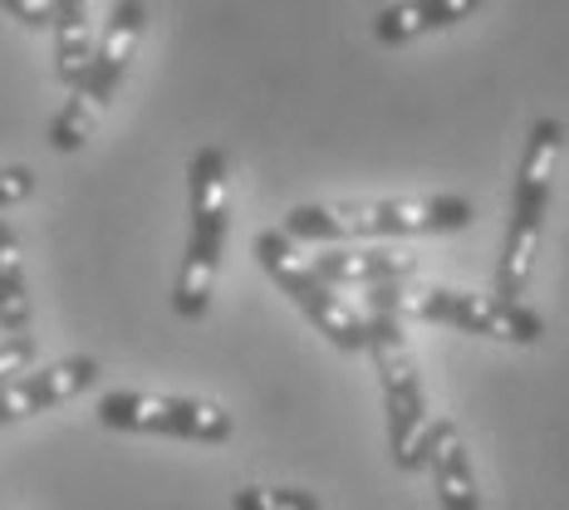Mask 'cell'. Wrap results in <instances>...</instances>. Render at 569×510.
<instances>
[{"mask_svg": "<svg viewBox=\"0 0 569 510\" xmlns=\"http://www.w3.org/2000/svg\"><path fill=\"white\" fill-rule=\"evenodd\" d=\"M251 256L260 260V270H266V276L276 280L295 304H300V314L310 319V324H315L329 343H335V349H343V353H369V314L349 310V304L339 300L335 284L319 280L315 270L290 251L284 231H256Z\"/></svg>", "mask_w": 569, "mask_h": 510, "instance_id": "8992f818", "label": "cell"}, {"mask_svg": "<svg viewBox=\"0 0 569 510\" xmlns=\"http://www.w3.org/2000/svg\"><path fill=\"white\" fill-rule=\"evenodd\" d=\"M369 353L378 363V383H383V412H388V452L402 471H418L422 457V432H427V393L418 359L408 353L402 334V310H398V284H378L369 294Z\"/></svg>", "mask_w": 569, "mask_h": 510, "instance_id": "3957f363", "label": "cell"}, {"mask_svg": "<svg viewBox=\"0 0 569 510\" xmlns=\"http://www.w3.org/2000/svg\"><path fill=\"white\" fill-rule=\"evenodd\" d=\"M560 152H565V123L560 118H536L516 168L511 227H506V246L501 260H496V300H520L530 284V260H536V241L545 227V211H550Z\"/></svg>", "mask_w": 569, "mask_h": 510, "instance_id": "277c9868", "label": "cell"}, {"mask_svg": "<svg viewBox=\"0 0 569 510\" xmlns=\"http://www.w3.org/2000/svg\"><path fill=\"white\" fill-rule=\"evenodd\" d=\"M50 30H54V79L64 89H74L93 59L89 0H50Z\"/></svg>", "mask_w": 569, "mask_h": 510, "instance_id": "4fadbf2b", "label": "cell"}, {"mask_svg": "<svg viewBox=\"0 0 569 510\" xmlns=\"http://www.w3.org/2000/svg\"><path fill=\"white\" fill-rule=\"evenodd\" d=\"M34 353H40V343H34L30 334H10L6 343H0V388L10 383V378H20L34 363Z\"/></svg>", "mask_w": 569, "mask_h": 510, "instance_id": "2e32d148", "label": "cell"}, {"mask_svg": "<svg viewBox=\"0 0 569 510\" xmlns=\"http://www.w3.org/2000/svg\"><path fill=\"white\" fill-rule=\"evenodd\" d=\"M0 10H10L30 30H50V0H0Z\"/></svg>", "mask_w": 569, "mask_h": 510, "instance_id": "ac0fdd59", "label": "cell"}, {"mask_svg": "<svg viewBox=\"0 0 569 510\" xmlns=\"http://www.w3.org/2000/svg\"><path fill=\"white\" fill-rule=\"evenodd\" d=\"M398 310L418 314L427 324L457 329L471 339H506V343H540L545 319L526 310L520 300H496V294H467V290H442V284H398Z\"/></svg>", "mask_w": 569, "mask_h": 510, "instance_id": "52a82bcc", "label": "cell"}, {"mask_svg": "<svg viewBox=\"0 0 569 510\" xmlns=\"http://www.w3.org/2000/svg\"><path fill=\"white\" fill-rule=\"evenodd\" d=\"M187 211H192V221H187L182 270L172 284V314L201 319L211 310V290H217V270L231 231V177L221 148H201L187 168Z\"/></svg>", "mask_w": 569, "mask_h": 510, "instance_id": "7a4b0ae2", "label": "cell"}, {"mask_svg": "<svg viewBox=\"0 0 569 510\" xmlns=\"http://www.w3.org/2000/svg\"><path fill=\"white\" fill-rule=\"evenodd\" d=\"M418 457H422V467L432 471L442 510H481L477 471H471V457H467V447H461V437L452 432V422H427Z\"/></svg>", "mask_w": 569, "mask_h": 510, "instance_id": "30bf717a", "label": "cell"}, {"mask_svg": "<svg viewBox=\"0 0 569 510\" xmlns=\"http://www.w3.org/2000/svg\"><path fill=\"white\" fill-rule=\"evenodd\" d=\"M0 329L6 334H30L26 260H20V236L10 221H0Z\"/></svg>", "mask_w": 569, "mask_h": 510, "instance_id": "5bb4252c", "label": "cell"}, {"mask_svg": "<svg viewBox=\"0 0 569 510\" xmlns=\"http://www.w3.org/2000/svg\"><path fill=\"white\" fill-rule=\"evenodd\" d=\"M481 0H398V6L378 10L373 16V40L378 44H408L418 34L432 30H452L457 20L477 16Z\"/></svg>", "mask_w": 569, "mask_h": 510, "instance_id": "8fae6325", "label": "cell"}, {"mask_svg": "<svg viewBox=\"0 0 569 510\" xmlns=\"http://www.w3.org/2000/svg\"><path fill=\"white\" fill-rule=\"evenodd\" d=\"M231 510H319V496L295 486H241L231 496Z\"/></svg>", "mask_w": 569, "mask_h": 510, "instance_id": "9a60e30c", "label": "cell"}, {"mask_svg": "<svg viewBox=\"0 0 569 510\" xmlns=\"http://www.w3.org/2000/svg\"><path fill=\"white\" fill-rule=\"evenodd\" d=\"M471 227L467 197H398V201H343V207L284 211V241L339 246L373 236H442Z\"/></svg>", "mask_w": 569, "mask_h": 510, "instance_id": "6da1fadb", "label": "cell"}, {"mask_svg": "<svg viewBox=\"0 0 569 510\" xmlns=\"http://www.w3.org/2000/svg\"><path fill=\"white\" fill-rule=\"evenodd\" d=\"M34 192V172L30 168H0V211L16 207V201H26Z\"/></svg>", "mask_w": 569, "mask_h": 510, "instance_id": "e0dca14e", "label": "cell"}, {"mask_svg": "<svg viewBox=\"0 0 569 510\" xmlns=\"http://www.w3.org/2000/svg\"><path fill=\"white\" fill-rule=\"evenodd\" d=\"M99 359L89 353H74V359H59L50 369H26L20 378H10L0 388V427L6 422H20V418H34V412H50L59 402L79 398L84 388L99 383Z\"/></svg>", "mask_w": 569, "mask_h": 510, "instance_id": "9c48e42d", "label": "cell"}, {"mask_svg": "<svg viewBox=\"0 0 569 510\" xmlns=\"http://www.w3.org/2000/svg\"><path fill=\"white\" fill-rule=\"evenodd\" d=\"M142 30H148V6H142V0H118L109 26H103V40L93 44L84 79L69 89L64 109H59L54 123H50V148L54 152H79L89 142L93 118L109 109V99L118 93V84H123L128 64H133Z\"/></svg>", "mask_w": 569, "mask_h": 510, "instance_id": "5b68a950", "label": "cell"}, {"mask_svg": "<svg viewBox=\"0 0 569 510\" xmlns=\"http://www.w3.org/2000/svg\"><path fill=\"white\" fill-rule=\"evenodd\" d=\"M99 422L113 432H148V437H177V442H227L231 412L201 398H168V393H133V388H113L99 398Z\"/></svg>", "mask_w": 569, "mask_h": 510, "instance_id": "ba28073f", "label": "cell"}, {"mask_svg": "<svg viewBox=\"0 0 569 510\" xmlns=\"http://www.w3.org/2000/svg\"><path fill=\"white\" fill-rule=\"evenodd\" d=\"M310 270L329 284H363V290H378V284H402L412 276V260L398 251H373V246H359V251H339V246H325Z\"/></svg>", "mask_w": 569, "mask_h": 510, "instance_id": "7c38bea8", "label": "cell"}]
</instances>
